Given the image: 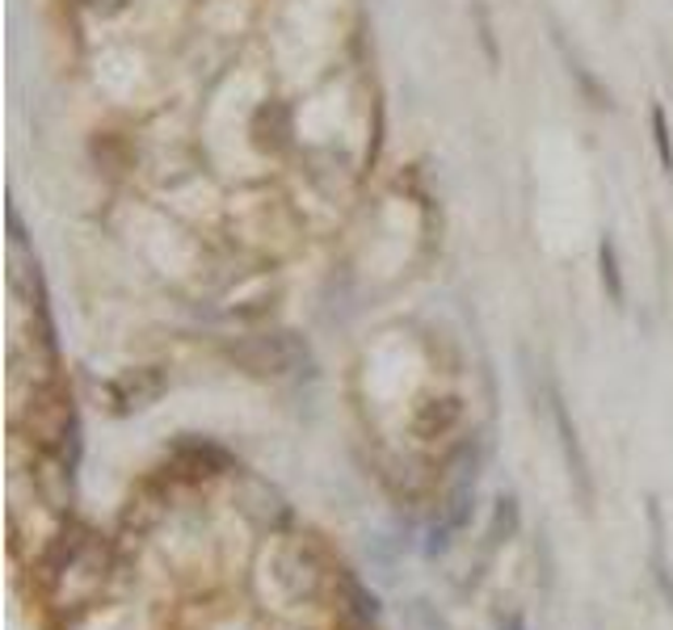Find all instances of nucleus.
<instances>
[{
	"label": "nucleus",
	"instance_id": "f03ea898",
	"mask_svg": "<svg viewBox=\"0 0 673 630\" xmlns=\"http://www.w3.org/2000/svg\"><path fill=\"white\" fill-rule=\"evenodd\" d=\"M551 42H556V51H560V60H564V72L573 76V85H577V93L594 105V110H610V89H602V80L589 72V63L581 60L577 47H569V38L564 30L551 22Z\"/></svg>",
	"mask_w": 673,
	"mask_h": 630
},
{
	"label": "nucleus",
	"instance_id": "423d86ee",
	"mask_svg": "<svg viewBox=\"0 0 673 630\" xmlns=\"http://www.w3.org/2000/svg\"><path fill=\"white\" fill-rule=\"evenodd\" d=\"M648 126H652L657 164H661V173H665V177H673V130H670V118H665V110H661V105H652V110H648Z\"/></svg>",
	"mask_w": 673,
	"mask_h": 630
},
{
	"label": "nucleus",
	"instance_id": "20e7f679",
	"mask_svg": "<svg viewBox=\"0 0 673 630\" xmlns=\"http://www.w3.org/2000/svg\"><path fill=\"white\" fill-rule=\"evenodd\" d=\"M598 278L607 286L610 303L614 307H623L627 303V278H623V265H619V244H614V236H602L598 240Z\"/></svg>",
	"mask_w": 673,
	"mask_h": 630
},
{
	"label": "nucleus",
	"instance_id": "f257e3e1",
	"mask_svg": "<svg viewBox=\"0 0 673 630\" xmlns=\"http://www.w3.org/2000/svg\"><path fill=\"white\" fill-rule=\"evenodd\" d=\"M547 412H551V425H556V438H560V450H564V463H569V475L577 479L581 501H594V475H589V458H585V445H581V433L573 425V412L564 404V391L556 378H547Z\"/></svg>",
	"mask_w": 673,
	"mask_h": 630
},
{
	"label": "nucleus",
	"instance_id": "39448f33",
	"mask_svg": "<svg viewBox=\"0 0 673 630\" xmlns=\"http://www.w3.org/2000/svg\"><path fill=\"white\" fill-rule=\"evenodd\" d=\"M468 9H472V22H476V38H481L484 60H488V67L497 72V67H501V38H497L493 9H488V0H468Z\"/></svg>",
	"mask_w": 673,
	"mask_h": 630
},
{
	"label": "nucleus",
	"instance_id": "7ed1b4c3",
	"mask_svg": "<svg viewBox=\"0 0 673 630\" xmlns=\"http://www.w3.org/2000/svg\"><path fill=\"white\" fill-rule=\"evenodd\" d=\"M648 530H652V580H657V593L665 601V609L673 614V571L665 559V513L657 496H648Z\"/></svg>",
	"mask_w": 673,
	"mask_h": 630
},
{
	"label": "nucleus",
	"instance_id": "0eeeda50",
	"mask_svg": "<svg viewBox=\"0 0 673 630\" xmlns=\"http://www.w3.org/2000/svg\"><path fill=\"white\" fill-rule=\"evenodd\" d=\"M135 0H85V9L97 13V17H119V13H127Z\"/></svg>",
	"mask_w": 673,
	"mask_h": 630
}]
</instances>
